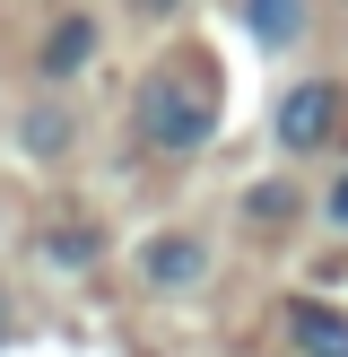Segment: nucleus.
<instances>
[{"instance_id": "nucleus-11", "label": "nucleus", "mask_w": 348, "mask_h": 357, "mask_svg": "<svg viewBox=\"0 0 348 357\" xmlns=\"http://www.w3.org/2000/svg\"><path fill=\"white\" fill-rule=\"evenodd\" d=\"M166 9H183V0H139V17H166Z\"/></svg>"}, {"instance_id": "nucleus-2", "label": "nucleus", "mask_w": 348, "mask_h": 357, "mask_svg": "<svg viewBox=\"0 0 348 357\" xmlns=\"http://www.w3.org/2000/svg\"><path fill=\"white\" fill-rule=\"evenodd\" d=\"M340 96H348L340 79H296L287 96H278V122H270L278 149L287 157H322L331 139H340Z\"/></svg>"}, {"instance_id": "nucleus-6", "label": "nucleus", "mask_w": 348, "mask_h": 357, "mask_svg": "<svg viewBox=\"0 0 348 357\" xmlns=\"http://www.w3.org/2000/svg\"><path fill=\"white\" fill-rule=\"evenodd\" d=\"M87 52H96V17H61L52 44L35 52V70H44V79H70V70H87Z\"/></svg>"}, {"instance_id": "nucleus-10", "label": "nucleus", "mask_w": 348, "mask_h": 357, "mask_svg": "<svg viewBox=\"0 0 348 357\" xmlns=\"http://www.w3.org/2000/svg\"><path fill=\"white\" fill-rule=\"evenodd\" d=\"M322 218H340V227H348V174H340V183H331V201H322Z\"/></svg>"}, {"instance_id": "nucleus-8", "label": "nucleus", "mask_w": 348, "mask_h": 357, "mask_svg": "<svg viewBox=\"0 0 348 357\" xmlns=\"http://www.w3.org/2000/svg\"><path fill=\"white\" fill-rule=\"evenodd\" d=\"M17 139H26L35 157H52V149H70V122H61V114H26V122H17Z\"/></svg>"}, {"instance_id": "nucleus-3", "label": "nucleus", "mask_w": 348, "mask_h": 357, "mask_svg": "<svg viewBox=\"0 0 348 357\" xmlns=\"http://www.w3.org/2000/svg\"><path fill=\"white\" fill-rule=\"evenodd\" d=\"M139 279L148 288H200L209 279V244L200 236H148L139 244Z\"/></svg>"}, {"instance_id": "nucleus-1", "label": "nucleus", "mask_w": 348, "mask_h": 357, "mask_svg": "<svg viewBox=\"0 0 348 357\" xmlns=\"http://www.w3.org/2000/svg\"><path fill=\"white\" fill-rule=\"evenodd\" d=\"M131 131L148 157H200L218 131V79L200 61H157L131 96Z\"/></svg>"}, {"instance_id": "nucleus-4", "label": "nucleus", "mask_w": 348, "mask_h": 357, "mask_svg": "<svg viewBox=\"0 0 348 357\" xmlns=\"http://www.w3.org/2000/svg\"><path fill=\"white\" fill-rule=\"evenodd\" d=\"M287 340H296V357H348V314L296 296V305H287Z\"/></svg>"}, {"instance_id": "nucleus-5", "label": "nucleus", "mask_w": 348, "mask_h": 357, "mask_svg": "<svg viewBox=\"0 0 348 357\" xmlns=\"http://www.w3.org/2000/svg\"><path fill=\"white\" fill-rule=\"evenodd\" d=\"M235 9H244V35H253L261 52H287L296 35H305L313 0H235Z\"/></svg>"}, {"instance_id": "nucleus-7", "label": "nucleus", "mask_w": 348, "mask_h": 357, "mask_svg": "<svg viewBox=\"0 0 348 357\" xmlns=\"http://www.w3.org/2000/svg\"><path fill=\"white\" fill-rule=\"evenodd\" d=\"M96 244H104V236H87V227H61V236H52L44 253L61 261V271H87V261H96Z\"/></svg>"}, {"instance_id": "nucleus-9", "label": "nucleus", "mask_w": 348, "mask_h": 357, "mask_svg": "<svg viewBox=\"0 0 348 357\" xmlns=\"http://www.w3.org/2000/svg\"><path fill=\"white\" fill-rule=\"evenodd\" d=\"M244 209H253V218H287V183H261Z\"/></svg>"}]
</instances>
